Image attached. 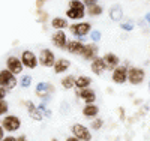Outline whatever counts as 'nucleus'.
<instances>
[{"label":"nucleus","instance_id":"obj_10","mask_svg":"<svg viewBox=\"0 0 150 141\" xmlns=\"http://www.w3.org/2000/svg\"><path fill=\"white\" fill-rule=\"evenodd\" d=\"M128 66L126 65H120L117 66L111 74V80L114 84H125L128 81Z\"/></svg>","mask_w":150,"mask_h":141},{"label":"nucleus","instance_id":"obj_4","mask_svg":"<svg viewBox=\"0 0 150 141\" xmlns=\"http://www.w3.org/2000/svg\"><path fill=\"white\" fill-rule=\"evenodd\" d=\"M69 30L71 33L77 38H83V36H87V35H90V32L93 30L92 29V24L90 23H87V21H83V23H75V24H71L69 26Z\"/></svg>","mask_w":150,"mask_h":141},{"label":"nucleus","instance_id":"obj_29","mask_svg":"<svg viewBox=\"0 0 150 141\" xmlns=\"http://www.w3.org/2000/svg\"><path fill=\"white\" fill-rule=\"evenodd\" d=\"M36 14H38V23H45L48 20V12L44 9H36Z\"/></svg>","mask_w":150,"mask_h":141},{"label":"nucleus","instance_id":"obj_17","mask_svg":"<svg viewBox=\"0 0 150 141\" xmlns=\"http://www.w3.org/2000/svg\"><path fill=\"white\" fill-rule=\"evenodd\" d=\"M84 45L86 44H83V41H80V39H71V41H68L65 50L69 51L71 54H81Z\"/></svg>","mask_w":150,"mask_h":141},{"label":"nucleus","instance_id":"obj_39","mask_svg":"<svg viewBox=\"0 0 150 141\" xmlns=\"http://www.w3.org/2000/svg\"><path fill=\"white\" fill-rule=\"evenodd\" d=\"M65 141H81V140H78V138H75V137L72 135V137H68V138H66Z\"/></svg>","mask_w":150,"mask_h":141},{"label":"nucleus","instance_id":"obj_28","mask_svg":"<svg viewBox=\"0 0 150 141\" xmlns=\"http://www.w3.org/2000/svg\"><path fill=\"white\" fill-rule=\"evenodd\" d=\"M68 8H75V9H80V11H87L86 9V5L81 2V0H71Z\"/></svg>","mask_w":150,"mask_h":141},{"label":"nucleus","instance_id":"obj_37","mask_svg":"<svg viewBox=\"0 0 150 141\" xmlns=\"http://www.w3.org/2000/svg\"><path fill=\"white\" fill-rule=\"evenodd\" d=\"M17 141H29V138L24 135V134H21L20 137H17Z\"/></svg>","mask_w":150,"mask_h":141},{"label":"nucleus","instance_id":"obj_5","mask_svg":"<svg viewBox=\"0 0 150 141\" xmlns=\"http://www.w3.org/2000/svg\"><path fill=\"white\" fill-rule=\"evenodd\" d=\"M146 80V71L143 68H137L132 66L128 69V81L132 86H140Z\"/></svg>","mask_w":150,"mask_h":141},{"label":"nucleus","instance_id":"obj_33","mask_svg":"<svg viewBox=\"0 0 150 141\" xmlns=\"http://www.w3.org/2000/svg\"><path fill=\"white\" fill-rule=\"evenodd\" d=\"M81 2L86 5V8H92V6L98 5V0H81Z\"/></svg>","mask_w":150,"mask_h":141},{"label":"nucleus","instance_id":"obj_3","mask_svg":"<svg viewBox=\"0 0 150 141\" xmlns=\"http://www.w3.org/2000/svg\"><path fill=\"white\" fill-rule=\"evenodd\" d=\"M71 132L75 138H78L81 141H92V131L90 128H87L81 123H74L71 126Z\"/></svg>","mask_w":150,"mask_h":141},{"label":"nucleus","instance_id":"obj_11","mask_svg":"<svg viewBox=\"0 0 150 141\" xmlns=\"http://www.w3.org/2000/svg\"><path fill=\"white\" fill-rule=\"evenodd\" d=\"M75 95H77L78 99L84 101L86 104H95V101H96V92L90 87L89 89H77Z\"/></svg>","mask_w":150,"mask_h":141},{"label":"nucleus","instance_id":"obj_13","mask_svg":"<svg viewBox=\"0 0 150 141\" xmlns=\"http://www.w3.org/2000/svg\"><path fill=\"white\" fill-rule=\"evenodd\" d=\"M98 53H99V47L95 44V42H89V44H86L84 45V48H83V51H81V57L84 59V60H93V59H96L98 57Z\"/></svg>","mask_w":150,"mask_h":141},{"label":"nucleus","instance_id":"obj_38","mask_svg":"<svg viewBox=\"0 0 150 141\" xmlns=\"http://www.w3.org/2000/svg\"><path fill=\"white\" fill-rule=\"evenodd\" d=\"M5 134H6V131L2 128V125H0V141H2V140L5 138Z\"/></svg>","mask_w":150,"mask_h":141},{"label":"nucleus","instance_id":"obj_43","mask_svg":"<svg viewBox=\"0 0 150 141\" xmlns=\"http://www.w3.org/2000/svg\"><path fill=\"white\" fill-rule=\"evenodd\" d=\"M149 89H150V83H149Z\"/></svg>","mask_w":150,"mask_h":141},{"label":"nucleus","instance_id":"obj_15","mask_svg":"<svg viewBox=\"0 0 150 141\" xmlns=\"http://www.w3.org/2000/svg\"><path fill=\"white\" fill-rule=\"evenodd\" d=\"M90 69L95 75H102L105 71H107V65H105V62H104V57H96L92 60V65H90Z\"/></svg>","mask_w":150,"mask_h":141},{"label":"nucleus","instance_id":"obj_12","mask_svg":"<svg viewBox=\"0 0 150 141\" xmlns=\"http://www.w3.org/2000/svg\"><path fill=\"white\" fill-rule=\"evenodd\" d=\"M51 42L54 47L65 50L68 44V35L65 33V30H54V33L51 35Z\"/></svg>","mask_w":150,"mask_h":141},{"label":"nucleus","instance_id":"obj_35","mask_svg":"<svg viewBox=\"0 0 150 141\" xmlns=\"http://www.w3.org/2000/svg\"><path fill=\"white\" fill-rule=\"evenodd\" d=\"M48 2V0H36L35 2V6H36V9H42L44 8V5Z\"/></svg>","mask_w":150,"mask_h":141},{"label":"nucleus","instance_id":"obj_25","mask_svg":"<svg viewBox=\"0 0 150 141\" xmlns=\"http://www.w3.org/2000/svg\"><path fill=\"white\" fill-rule=\"evenodd\" d=\"M102 12H104V8L101 5H95L92 8H87V15H90V17H99V15H102Z\"/></svg>","mask_w":150,"mask_h":141},{"label":"nucleus","instance_id":"obj_20","mask_svg":"<svg viewBox=\"0 0 150 141\" xmlns=\"http://www.w3.org/2000/svg\"><path fill=\"white\" fill-rule=\"evenodd\" d=\"M51 27H53L54 30H65V29L69 27V23H68V20L63 18V17H54V18L51 20Z\"/></svg>","mask_w":150,"mask_h":141},{"label":"nucleus","instance_id":"obj_14","mask_svg":"<svg viewBox=\"0 0 150 141\" xmlns=\"http://www.w3.org/2000/svg\"><path fill=\"white\" fill-rule=\"evenodd\" d=\"M23 104L26 105L29 116H30L33 120H36V122H42V120H44V114L39 111V108H38V107L33 104V101H24Z\"/></svg>","mask_w":150,"mask_h":141},{"label":"nucleus","instance_id":"obj_36","mask_svg":"<svg viewBox=\"0 0 150 141\" xmlns=\"http://www.w3.org/2000/svg\"><path fill=\"white\" fill-rule=\"evenodd\" d=\"M2 141H17V137H14V135H8V137H5Z\"/></svg>","mask_w":150,"mask_h":141},{"label":"nucleus","instance_id":"obj_19","mask_svg":"<svg viewBox=\"0 0 150 141\" xmlns=\"http://www.w3.org/2000/svg\"><path fill=\"white\" fill-rule=\"evenodd\" d=\"M98 114H99V107L96 104H86L83 107V116L84 117L95 119V117H98Z\"/></svg>","mask_w":150,"mask_h":141},{"label":"nucleus","instance_id":"obj_6","mask_svg":"<svg viewBox=\"0 0 150 141\" xmlns=\"http://www.w3.org/2000/svg\"><path fill=\"white\" fill-rule=\"evenodd\" d=\"M35 93L38 98H41L44 102H47L50 99V95L54 93V87L47 81H39L35 87Z\"/></svg>","mask_w":150,"mask_h":141},{"label":"nucleus","instance_id":"obj_42","mask_svg":"<svg viewBox=\"0 0 150 141\" xmlns=\"http://www.w3.org/2000/svg\"><path fill=\"white\" fill-rule=\"evenodd\" d=\"M51 141H59V140L57 138H51Z\"/></svg>","mask_w":150,"mask_h":141},{"label":"nucleus","instance_id":"obj_21","mask_svg":"<svg viewBox=\"0 0 150 141\" xmlns=\"http://www.w3.org/2000/svg\"><path fill=\"white\" fill-rule=\"evenodd\" d=\"M110 18L112 21H116V23L122 21V18H123V9H122L120 5H112L110 8Z\"/></svg>","mask_w":150,"mask_h":141},{"label":"nucleus","instance_id":"obj_16","mask_svg":"<svg viewBox=\"0 0 150 141\" xmlns=\"http://www.w3.org/2000/svg\"><path fill=\"white\" fill-rule=\"evenodd\" d=\"M104 62H105L108 71H114L117 66H120V59H119V56L114 54V53H107V54L104 56Z\"/></svg>","mask_w":150,"mask_h":141},{"label":"nucleus","instance_id":"obj_41","mask_svg":"<svg viewBox=\"0 0 150 141\" xmlns=\"http://www.w3.org/2000/svg\"><path fill=\"white\" fill-rule=\"evenodd\" d=\"M146 21L150 23V12H149V14H146Z\"/></svg>","mask_w":150,"mask_h":141},{"label":"nucleus","instance_id":"obj_26","mask_svg":"<svg viewBox=\"0 0 150 141\" xmlns=\"http://www.w3.org/2000/svg\"><path fill=\"white\" fill-rule=\"evenodd\" d=\"M20 86L23 87V89H29L30 86H32V83H33V78L30 75H21V78H20Z\"/></svg>","mask_w":150,"mask_h":141},{"label":"nucleus","instance_id":"obj_7","mask_svg":"<svg viewBox=\"0 0 150 141\" xmlns=\"http://www.w3.org/2000/svg\"><path fill=\"white\" fill-rule=\"evenodd\" d=\"M38 59H39V65L44 66V68H53L54 63H56V56L54 53L50 48H42L39 51V56H38Z\"/></svg>","mask_w":150,"mask_h":141},{"label":"nucleus","instance_id":"obj_30","mask_svg":"<svg viewBox=\"0 0 150 141\" xmlns=\"http://www.w3.org/2000/svg\"><path fill=\"white\" fill-rule=\"evenodd\" d=\"M8 111H9V104L6 101H0V117L6 116Z\"/></svg>","mask_w":150,"mask_h":141},{"label":"nucleus","instance_id":"obj_32","mask_svg":"<svg viewBox=\"0 0 150 141\" xmlns=\"http://www.w3.org/2000/svg\"><path fill=\"white\" fill-rule=\"evenodd\" d=\"M120 27L123 30H126V32H131L134 29V24L132 23H120Z\"/></svg>","mask_w":150,"mask_h":141},{"label":"nucleus","instance_id":"obj_40","mask_svg":"<svg viewBox=\"0 0 150 141\" xmlns=\"http://www.w3.org/2000/svg\"><path fill=\"white\" fill-rule=\"evenodd\" d=\"M119 111H120V120H125V111H123V108H120Z\"/></svg>","mask_w":150,"mask_h":141},{"label":"nucleus","instance_id":"obj_27","mask_svg":"<svg viewBox=\"0 0 150 141\" xmlns=\"http://www.w3.org/2000/svg\"><path fill=\"white\" fill-rule=\"evenodd\" d=\"M102 126H104V119H99V117L92 119V122H90V129H93V131H99Z\"/></svg>","mask_w":150,"mask_h":141},{"label":"nucleus","instance_id":"obj_24","mask_svg":"<svg viewBox=\"0 0 150 141\" xmlns=\"http://www.w3.org/2000/svg\"><path fill=\"white\" fill-rule=\"evenodd\" d=\"M75 77L74 75H66V77H63V78H62V81H60V84H62V87L65 89V90H71V89H74L75 87Z\"/></svg>","mask_w":150,"mask_h":141},{"label":"nucleus","instance_id":"obj_9","mask_svg":"<svg viewBox=\"0 0 150 141\" xmlns=\"http://www.w3.org/2000/svg\"><path fill=\"white\" fill-rule=\"evenodd\" d=\"M6 69L11 71L14 75H21V72L24 71V65L20 57L17 56H9L6 59Z\"/></svg>","mask_w":150,"mask_h":141},{"label":"nucleus","instance_id":"obj_1","mask_svg":"<svg viewBox=\"0 0 150 141\" xmlns=\"http://www.w3.org/2000/svg\"><path fill=\"white\" fill-rule=\"evenodd\" d=\"M17 84H20L18 80H17V75H14L6 68L0 71V86L2 87H5L8 92H11V90H14V89L17 87Z\"/></svg>","mask_w":150,"mask_h":141},{"label":"nucleus","instance_id":"obj_22","mask_svg":"<svg viewBox=\"0 0 150 141\" xmlns=\"http://www.w3.org/2000/svg\"><path fill=\"white\" fill-rule=\"evenodd\" d=\"M86 14H87L86 11H80V9H75V8L66 9V18H69V20H83L86 17Z\"/></svg>","mask_w":150,"mask_h":141},{"label":"nucleus","instance_id":"obj_18","mask_svg":"<svg viewBox=\"0 0 150 141\" xmlns=\"http://www.w3.org/2000/svg\"><path fill=\"white\" fill-rule=\"evenodd\" d=\"M69 68H71V62H69L68 59H57L56 63H54V66H53L54 74H63V72H66Z\"/></svg>","mask_w":150,"mask_h":141},{"label":"nucleus","instance_id":"obj_8","mask_svg":"<svg viewBox=\"0 0 150 141\" xmlns=\"http://www.w3.org/2000/svg\"><path fill=\"white\" fill-rule=\"evenodd\" d=\"M20 59L23 62L24 68H27V69H36L38 65H39V59H38V56L33 53V51H30V50H24L21 53Z\"/></svg>","mask_w":150,"mask_h":141},{"label":"nucleus","instance_id":"obj_34","mask_svg":"<svg viewBox=\"0 0 150 141\" xmlns=\"http://www.w3.org/2000/svg\"><path fill=\"white\" fill-rule=\"evenodd\" d=\"M6 96H8V90H6L5 87L0 86V101H5V99H6Z\"/></svg>","mask_w":150,"mask_h":141},{"label":"nucleus","instance_id":"obj_31","mask_svg":"<svg viewBox=\"0 0 150 141\" xmlns=\"http://www.w3.org/2000/svg\"><path fill=\"white\" fill-rule=\"evenodd\" d=\"M89 36H90V39H92V42H95V44H96V42H99V41H101V32H99V30H96V29H95V30H92Z\"/></svg>","mask_w":150,"mask_h":141},{"label":"nucleus","instance_id":"obj_23","mask_svg":"<svg viewBox=\"0 0 150 141\" xmlns=\"http://www.w3.org/2000/svg\"><path fill=\"white\" fill-rule=\"evenodd\" d=\"M92 84V78L89 75H80L75 80V89H89Z\"/></svg>","mask_w":150,"mask_h":141},{"label":"nucleus","instance_id":"obj_2","mask_svg":"<svg viewBox=\"0 0 150 141\" xmlns=\"http://www.w3.org/2000/svg\"><path fill=\"white\" fill-rule=\"evenodd\" d=\"M0 125H2V128L6 132L14 134L21 128V119L18 116H15V114H6L5 119H2V123Z\"/></svg>","mask_w":150,"mask_h":141}]
</instances>
